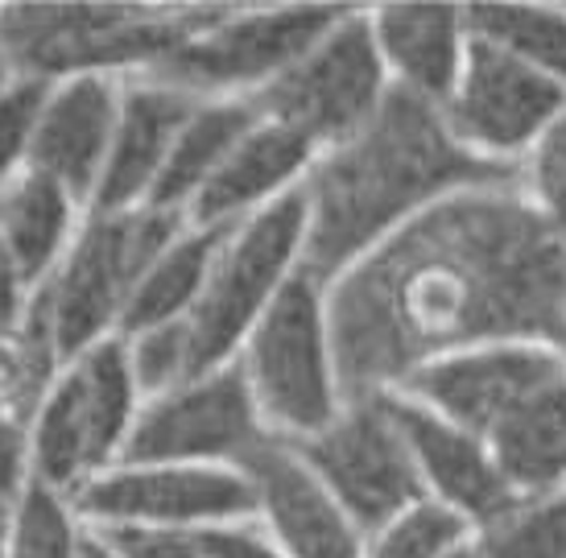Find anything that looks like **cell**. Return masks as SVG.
I'll return each instance as SVG.
<instances>
[{
  "label": "cell",
  "instance_id": "19",
  "mask_svg": "<svg viewBox=\"0 0 566 558\" xmlns=\"http://www.w3.org/2000/svg\"><path fill=\"white\" fill-rule=\"evenodd\" d=\"M368 21L389 83L406 96L442 108L472 50L468 4H377L368 9Z\"/></svg>",
  "mask_w": 566,
  "mask_h": 558
},
{
  "label": "cell",
  "instance_id": "34",
  "mask_svg": "<svg viewBox=\"0 0 566 558\" xmlns=\"http://www.w3.org/2000/svg\"><path fill=\"white\" fill-rule=\"evenodd\" d=\"M125 558H211L199 534L187 529H99Z\"/></svg>",
  "mask_w": 566,
  "mask_h": 558
},
{
  "label": "cell",
  "instance_id": "25",
  "mask_svg": "<svg viewBox=\"0 0 566 558\" xmlns=\"http://www.w3.org/2000/svg\"><path fill=\"white\" fill-rule=\"evenodd\" d=\"M472 33L513 59L534 66L566 92V4H521V0H480L468 4Z\"/></svg>",
  "mask_w": 566,
  "mask_h": 558
},
{
  "label": "cell",
  "instance_id": "12",
  "mask_svg": "<svg viewBox=\"0 0 566 558\" xmlns=\"http://www.w3.org/2000/svg\"><path fill=\"white\" fill-rule=\"evenodd\" d=\"M269 439L273 434L252 401L249 381L232 360L145 401L125 463L244 467Z\"/></svg>",
  "mask_w": 566,
  "mask_h": 558
},
{
  "label": "cell",
  "instance_id": "7",
  "mask_svg": "<svg viewBox=\"0 0 566 558\" xmlns=\"http://www.w3.org/2000/svg\"><path fill=\"white\" fill-rule=\"evenodd\" d=\"M306 253V194L294 191L269 211L223 232L211 277L190 310V344L199 372L232 365L249 331L277 303Z\"/></svg>",
  "mask_w": 566,
  "mask_h": 558
},
{
  "label": "cell",
  "instance_id": "8",
  "mask_svg": "<svg viewBox=\"0 0 566 558\" xmlns=\"http://www.w3.org/2000/svg\"><path fill=\"white\" fill-rule=\"evenodd\" d=\"M389 92L394 83L380 63L368 9L347 4L344 17L282 80L269 83L261 96H252V104L265 120L298 133L318 154H327L373 125Z\"/></svg>",
  "mask_w": 566,
  "mask_h": 558
},
{
  "label": "cell",
  "instance_id": "10",
  "mask_svg": "<svg viewBox=\"0 0 566 558\" xmlns=\"http://www.w3.org/2000/svg\"><path fill=\"white\" fill-rule=\"evenodd\" d=\"M95 529H207L256 522V488L244 467L120 463L71 496Z\"/></svg>",
  "mask_w": 566,
  "mask_h": 558
},
{
  "label": "cell",
  "instance_id": "38",
  "mask_svg": "<svg viewBox=\"0 0 566 558\" xmlns=\"http://www.w3.org/2000/svg\"><path fill=\"white\" fill-rule=\"evenodd\" d=\"M17 80V71L13 63H9V54H4V46H0V96H4V87Z\"/></svg>",
  "mask_w": 566,
  "mask_h": 558
},
{
  "label": "cell",
  "instance_id": "1",
  "mask_svg": "<svg viewBox=\"0 0 566 558\" xmlns=\"http://www.w3.org/2000/svg\"><path fill=\"white\" fill-rule=\"evenodd\" d=\"M347 398L484 344L566 351V240L517 178L430 208L327 286Z\"/></svg>",
  "mask_w": 566,
  "mask_h": 558
},
{
  "label": "cell",
  "instance_id": "24",
  "mask_svg": "<svg viewBox=\"0 0 566 558\" xmlns=\"http://www.w3.org/2000/svg\"><path fill=\"white\" fill-rule=\"evenodd\" d=\"M223 232L228 228H195V223H187L149 261L142 286H137V294H133V303L125 310L120 335H137L149 331V327H166V323H187L190 310L203 298L216 253L223 244Z\"/></svg>",
  "mask_w": 566,
  "mask_h": 558
},
{
  "label": "cell",
  "instance_id": "16",
  "mask_svg": "<svg viewBox=\"0 0 566 558\" xmlns=\"http://www.w3.org/2000/svg\"><path fill=\"white\" fill-rule=\"evenodd\" d=\"M244 472L256 488V526L290 558H364V529L290 443L269 439Z\"/></svg>",
  "mask_w": 566,
  "mask_h": 558
},
{
  "label": "cell",
  "instance_id": "26",
  "mask_svg": "<svg viewBox=\"0 0 566 558\" xmlns=\"http://www.w3.org/2000/svg\"><path fill=\"white\" fill-rule=\"evenodd\" d=\"M59 368H63L59 351L50 348L46 335H38L30 323L0 331V418L30 427L59 377Z\"/></svg>",
  "mask_w": 566,
  "mask_h": 558
},
{
  "label": "cell",
  "instance_id": "35",
  "mask_svg": "<svg viewBox=\"0 0 566 558\" xmlns=\"http://www.w3.org/2000/svg\"><path fill=\"white\" fill-rule=\"evenodd\" d=\"M199 538H203L211 558H290L256 522H237V526L207 529Z\"/></svg>",
  "mask_w": 566,
  "mask_h": 558
},
{
  "label": "cell",
  "instance_id": "37",
  "mask_svg": "<svg viewBox=\"0 0 566 558\" xmlns=\"http://www.w3.org/2000/svg\"><path fill=\"white\" fill-rule=\"evenodd\" d=\"M80 558H125V555H120V550L112 546L108 534H99V529H95V526H87V538H83Z\"/></svg>",
  "mask_w": 566,
  "mask_h": 558
},
{
  "label": "cell",
  "instance_id": "39",
  "mask_svg": "<svg viewBox=\"0 0 566 558\" xmlns=\"http://www.w3.org/2000/svg\"><path fill=\"white\" fill-rule=\"evenodd\" d=\"M472 543H475V538H472ZM455 558H475V546H463V550H459Z\"/></svg>",
  "mask_w": 566,
  "mask_h": 558
},
{
  "label": "cell",
  "instance_id": "27",
  "mask_svg": "<svg viewBox=\"0 0 566 558\" xmlns=\"http://www.w3.org/2000/svg\"><path fill=\"white\" fill-rule=\"evenodd\" d=\"M475 529L439 501H418L406 513H397L389 526L368 534L364 558H455L463 546H472Z\"/></svg>",
  "mask_w": 566,
  "mask_h": 558
},
{
  "label": "cell",
  "instance_id": "17",
  "mask_svg": "<svg viewBox=\"0 0 566 558\" xmlns=\"http://www.w3.org/2000/svg\"><path fill=\"white\" fill-rule=\"evenodd\" d=\"M120 96H125V80L75 75V80L50 83L42 116H38L30 170L59 182L87 211L108 166V149L120 120Z\"/></svg>",
  "mask_w": 566,
  "mask_h": 558
},
{
  "label": "cell",
  "instance_id": "32",
  "mask_svg": "<svg viewBox=\"0 0 566 558\" xmlns=\"http://www.w3.org/2000/svg\"><path fill=\"white\" fill-rule=\"evenodd\" d=\"M46 92L50 83L17 75L4 87V96H0V194L30 170L33 133H38V116H42Z\"/></svg>",
  "mask_w": 566,
  "mask_h": 558
},
{
  "label": "cell",
  "instance_id": "2",
  "mask_svg": "<svg viewBox=\"0 0 566 558\" xmlns=\"http://www.w3.org/2000/svg\"><path fill=\"white\" fill-rule=\"evenodd\" d=\"M513 170L488 166L455 141L442 108L406 92H389L373 125L339 149L318 154L302 182L306 194V253L302 270L331 286L360 256L397 236L406 223L447 199L496 182Z\"/></svg>",
  "mask_w": 566,
  "mask_h": 558
},
{
  "label": "cell",
  "instance_id": "14",
  "mask_svg": "<svg viewBox=\"0 0 566 558\" xmlns=\"http://www.w3.org/2000/svg\"><path fill=\"white\" fill-rule=\"evenodd\" d=\"M566 372V351L551 344H484L434 365L418 368L397 385V393L422 401L447 422H455L475 439L501 427L525 398Z\"/></svg>",
  "mask_w": 566,
  "mask_h": 558
},
{
  "label": "cell",
  "instance_id": "23",
  "mask_svg": "<svg viewBox=\"0 0 566 558\" xmlns=\"http://www.w3.org/2000/svg\"><path fill=\"white\" fill-rule=\"evenodd\" d=\"M256 120H261V112L252 99H199V108L190 112V120L174 141L149 208L187 220L190 203L203 194V187L216 178V170Z\"/></svg>",
  "mask_w": 566,
  "mask_h": 558
},
{
  "label": "cell",
  "instance_id": "20",
  "mask_svg": "<svg viewBox=\"0 0 566 558\" xmlns=\"http://www.w3.org/2000/svg\"><path fill=\"white\" fill-rule=\"evenodd\" d=\"M315 161V145L261 116L240 137L237 149L228 154V161L216 170V178L203 187V194L190 203L187 223H195V228H237V223L269 211L273 203H282L285 194L302 191Z\"/></svg>",
  "mask_w": 566,
  "mask_h": 558
},
{
  "label": "cell",
  "instance_id": "22",
  "mask_svg": "<svg viewBox=\"0 0 566 558\" xmlns=\"http://www.w3.org/2000/svg\"><path fill=\"white\" fill-rule=\"evenodd\" d=\"M83 215L87 208L75 194L33 170L0 194V240L30 294L63 265L66 249L80 236Z\"/></svg>",
  "mask_w": 566,
  "mask_h": 558
},
{
  "label": "cell",
  "instance_id": "29",
  "mask_svg": "<svg viewBox=\"0 0 566 558\" xmlns=\"http://www.w3.org/2000/svg\"><path fill=\"white\" fill-rule=\"evenodd\" d=\"M83 538H87V522L75 509V501L33 480L21 501L4 558H80Z\"/></svg>",
  "mask_w": 566,
  "mask_h": 558
},
{
  "label": "cell",
  "instance_id": "31",
  "mask_svg": "<svg viewBox=\"0 0 566 558\" xmlns=\"http://www.w3.org/2000/svg\"><path fill=\"white\" fill-rule=\"evenodd\" d=\"M517 187L530 208L566 240V112L517 166Z\"/></svg>",
  "mask_w": 566,
  "mask_h": 558
},
{
  "label": "cell",
  "instance_id": "11",
  "mask_svg": "<svg viewBox=\"0 0 566 558\" xmlns=\"http://www.w3.org/2000/svg\"><path fill=\"white\" fill-rule=\"evenodd\" d=\"M290 446L323 480V488L344 505L347 517L364 529V538L389 526L409 505L426 501L422 476L389 414L385 393L347 398L327 431Z\"/></svg>",
  "mask_w": 566,
  "mask_h": 558
},
{
  "label": "cell",
  "instance_id": "15",
  "mask_svg": "<svg viewBox=\"0 0 566 558\" xmlns=\"http://www.w3.org/2000/svg\"><path fill=\"white\" fill-rule=\"evenodd\" d=\"M385 401H389V414H394L397 431L406 439L430 501L455 509L472 529L492 526L496 517H504L517 505V496L509 493V484H504L501 467H496L484 439H475L472 431L447 422L430 406L406 398L397 389H389Z\"/></svg>",
  "mask_w": 566,
  "mask_h": 558
},
{
  "label": "cell",
  "instance_id": "5",
  "mask_svg": "<svg viewBox=\"0 0 566 558\" xmlns=\"http://www.w3.org/2000/svg\"><path fill=\"white\" fill-rule=\"evenodd\" d=\"M237 365L273 439L306 443L327 431L347 406L331 335L327 286L306 270L294 273V282L249 331Z\"/></svg>",
  "mask_w": 566,
  "mask_h": 558
},
{
  "label": "cell",
  "instance_id": "18",
  "mask_svg": "<svg viewBox=\"0 0 566 558\" xmlns=\"http://www.w3.org/2000/svg\"><path fill=\"white\" fill-rule=\"evenodd\" d=\"M195 108H199V99L187 96L182 87L154 80V75L125 80L120 120H116V137H112L108 166H104L99 191L92 199V211L149 208L174 141Z\"/></svg>",
  "mask_w": 566,
  "mask_h": 558
},
{
  "label": "cell",
  "instance_id": "13",
  "mask_svg": "<svg viewBox=\"0 0 566 558\" xmlns=\"http://www.w3.org/2000/svg\"><path fill=\"white\" fill-rule=\"evenodd\" d=\"M563 112L566 92L558 83L472 33L468 66L451 99L442 104V120L468 154L517 175L525 154Z\"/></svg>",
  "mask_w": 566,
  "mask_h": 558
},
{
  "label": "cell",
  "instance_id": "9",
  "mask_svg": "<svg viewBox=\"0 0 566 558\" xmlns=\"http://www.w3.org/2000/svg\"><path fill=\"white\" fill-rule=\"evenodd\" d=\"M347 4H265L228 9L182 50L149 71L195 99H252L277 83L344 17Z\"/></svg>",
  "mask_w": 566,
  "mask_h": 558
},
{
  "label": "cell",
  "instance_id": "28",
  "mask_svg": "<svg viewBox=\"0 0 566 558\" xmlns=\"http://www.w3.org/2000/svg\"><path fill=\"white\" fill-rule=\"evenodd\" d=\"M475 558H566V496L517 501L492 526L475 529Z\"/></svg>",
  "mask_w": 566,
  "mask_h": 558
},
{
  "label": "cell",
  "instance_id": "36",
  "mask_svg": "<svg viewBox=\"0 0 566 558\" xmlns=\"http://www.w3.org/2000/svg\"><path fill=\"white\" fill-rule=\"evenodd\" d=\"M25 306H30V289L21 282V273L13 270V261L4 253L0 240V331H13L25 323Z\"/></svg>",
  "mask_w": 566,
  "mask_h": 558
},
{
  "label": "cell",
  "instance_id": "6",
  "mask_svg": "<svg viewBox=\"0 0 566 558\" xmlns=\"http://www.w3.org/2000/svg\"><path fill=\"white\" fill-rule=\"evenodd\" d=\"M142 406L145 398L120 335L66 360L30 422L33 480L75 496L120 467Z\"/></svg>",
  "mask_w": 566,
  "mask_h": 558
},
{
  "label": "cell",
  "instance_id": "30",
  "mask_svg": "<svg viewBox=\"0 0 566 558\" xmlns=\"http://www.w3.org/2000/svg\"><path fill=\"white\" fill-rule=\"evenodd\" d=\"M120 339H125L128 365H133V377H137L145 401L161 398L190 377H199L187 323H166V327H149V331L120 335Z\"/></svg>",
  "mask_w": 566,
  "mask_h": 558
},
{
  "label": "cell",
  "instance_id": "3",
  "mask_svg": "<svg viewBox=\"0 0 566 558\" xmlns=\"http://www.w3.org/2000/svg\"><path fill=\"white\" fill-rule=\"evenodd\" d=\"M223 4H0V46L21 80H137L207 30Z\"/></svg>",
  "mask_w": 566,
  "mask_h": 558
},
{
  "label": "cell",
  "instance_id": "33",
  "mask_svg": "<svg viewBox=\"0 0 566 558\" xmlns=\"http://www.w3.org/2000/svg\"><path fill=\"white\" fill-rule=\"evenodd\" d=\"M33 484V460H30V427L4 422L0 418V558L9 550L21 501Z\"/></svg>",
  "mask_w": 566,
  "mask_h": 558
},
{
  "label": "cell",
  "instance_id": "21",
  "mask_svg": "<svg viewBox=\"0 0 566 558\" xmlns=\"http://www.w3.org/2000/svg\"><path fill=\"white\" fill-rule=\"evenodd\" d=\"M484 443L517 501L566 496V372L521 401Z\"/></svg>",
  "mask_w": 566,
  "mask_h": 558
},
{
  "label": "cell",
  "instance_id": "4",
  "mask_svg": "<svg viewBox=\"0 0 566 558\" xmlns=\"http://www.w3.org/2000/svg\"><path fill=\"white\" fill-rule=\"evenodd\" d=\"M187 228L182 215L154 208L87 211L63 265L30 294L25 323L46 335L59 360L120 335L125 310L142 286L149 261Z\"/></svg>",
  "mask_w": 566,
  "mask_h": 558
}]
</instances>
